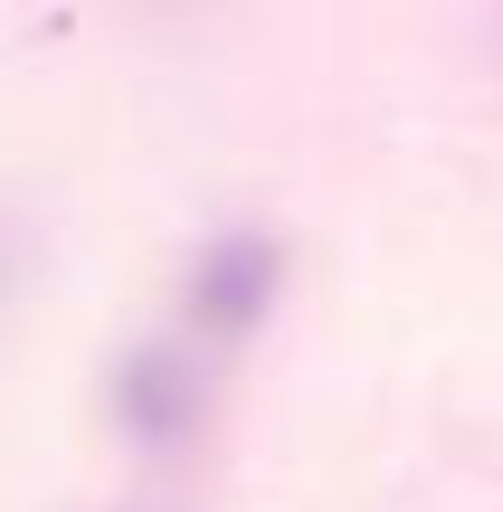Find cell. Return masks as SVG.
<instances>
[{
    "mask_svg": "<svg viewBox=\"0 0 503 512\" xmlns=\"http://www.w3.org/2000/svg\"><path fill=\"white\" fill-rule=\"evenodd\" d=\"M200 408H209V380H200V361H190L181 342L124 351V370H114V427H124V437L181 446L190 427H200Z\"/></svg>",
    "mask_w": 503,
    "mask_h": 512,
    "instance_id": "cell-2",
    "label": "cell"
},
{
    "mask_svg": "<svg viewBox=\"0 0 503 512\" xmlns=\"http://www.w3.org/2000/svg\"><path fill=\"white\" fill-rule=\"evenodd\" d=\"M285 285V247L266 228H219L190 256V323L200 332H247Z\"/></svg>",
    "mask_w": 503,
    "mask_h": 512,
    "instance_id": "cell-1",
    "label": "cell"
},
{
    "mask_svg": "<svg viewBox=\"0 0 503 512\" xmlns=\"http://www.w3.org/2000/svg\"><path fill=\"white\" fill-rule=\"evenodd\" d=\"M19 275H29V228H19V219H0V304L19 294Z\"/></svg>",
    "mask_w": 503,
    "mask_h": 512,
    "instance_id": "cell-3",
    "label": "cell"
},
{
    "mask_svg": "<svg viewBox=\"0 0 503 512\" xmlns=\"http://www.w3.org/2000/svg\"><path fill=\"white\" fill-rule=\"evenodd\" d=\"M133 512H162V503H133Z\"/></svg>",
    "mask_w": 503,
    "mask_h": 512,
    "instance_id": "cell-4",
    "label": "cell"
},
{
    "mask_svg": "<svg viewBox=\"0 0 503 512\" xmlns=\"http://www.w3.org/2000/svg\"><path fill=\"white\" fill-rule=\"evenodd\" d=\"M494 48H503V29H494Z\"/></svg>",
    "mask_w": 503,
    "mask_h": 512,
    "instance_id": "cell-5",
    "label": "cell"
}]
</instances>
